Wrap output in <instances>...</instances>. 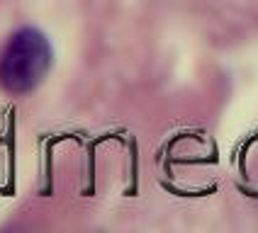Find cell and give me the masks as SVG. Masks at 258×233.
Returning a JSON list of instances; mask_svg holds the SVG:
<instances>
[{
  "label": "cell",
  "instance_id": "obj_1",
  "mask_svg": "<svg viewBox=\"0 0 258 233\" xmlns=\"http://www.w3.org/2000/svg\"><path fill=\"white\" fill-rule=\"evenodd\" d=\"M54 51L37 27H20L0 46V87L10 95H27L51 71Z\"/></svg>",
  "mask_w": 258,
  "mask_h": 233
}]
</instances>
